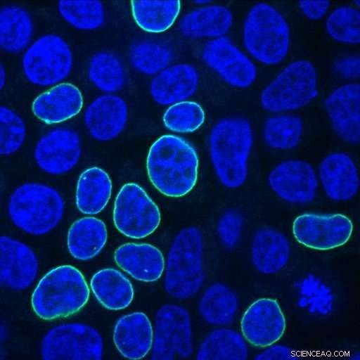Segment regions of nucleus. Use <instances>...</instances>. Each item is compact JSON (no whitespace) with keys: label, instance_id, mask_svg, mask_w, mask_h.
Instances as JSON below:
<instances>
[{"label":"nucleus","instance_id":"obj_1","mask_svg":"<svg viewBox=\"0 0 360 360\" xmlns=\"http://www.w3.org/2000/svg\"><path fill=\"white\" fill-rule=\"evenodd\" d=\"M199 158L196 150L180 136L165 134L150 147L146 158L148 176L162 195L181 198L195 187Z\"/></svg>","mask_w":360,"mask_h":360},{"label":"nucleus","instance_id":"obj_2","mask_svg":"<svg viewBox=\"0 0 360 360\" xmlns=\"http://www.w3.org/2000/svg\"><path fill=\"white\" fill-rule=\"evenodd\" d=\"M253 141L252 127L246 118L225 117L212 127L208 141L210 158L224 186L233 189L245 182Z\"/></svg>","mask_w":360,"mask_h":360},{"label":"nucleus","instance_id":"obj_3","mask_svg":"<svg viewBox=\"0 0 360 360\" xmlns=\"http://www.w3.org/2000/svg\"><path fill=\"white\" fill-rule=\"evenodd\" d=\"M242 39L245 51L256 61L276 65L288 55L290 27L284 15L274 6L259 2L248 11L243 22Z\"/></svg>","mask_w":360,"mask_h":360},{"label":"nucleus","instance_id":"obj_4","mask_svg":"<svg viewBox=\"0 0 360 360\" xmlns=\"http://www.w3.org/2000/svg\"><path fill=\"white\" fill-rule=\"evenodd\" d=\"M89 298V285L82 272L71 265H62L41 278L33 291L31 303L38 317L51 321L76 314Z\"/></svg>","mask_w":360,"mask_h":360},{"label":"nucleus","instance_id":"obj_5","mask_svg":"<svg viewBox=\"0 0 360 360\" xmlns=\"http://www.w3.org/2000/svg\"><path fill=\"white\" fill-rule=\"evenodd\" d=\"M65 203L62 195L51 186L39 183H25L11 195L8 213L11 221L20 230L41 236L55 229L63 219Z\"/></svg>","mask_w":360,"mask_h":360},{"label":"nucleus","instance_id":"obj_6","mask_svg":"<svg viewBox=\"0 0 360 360\" xmlns=\"http://www.w3.org/2000/svg\"><path fill=\"white\" fill-rule=\"evenodd\" d=\"M203 241L194 226L181 230L174 237L165 264V288L172 297L185 300L195 295L203 280Z\"/></svg>","mask_w":360,"mask_h":360},{"label":"nucleus","instance_id":"obj_7","mask_svg":"<svg viewBox=\"0 0 360 360\" xmlns=\"http://www.w3.org/2000/svg\"><path fill=\"white\" fill-rule=\"evenodd\" d=\"M319 95V79L314 64L305 59L285 65L262 90L261 106L269 112L287 113L303 108Z\"/></svg>","mask_w":360,"mask_h":360},{"label":"nucleus","instance_id":"obj_8","mask_svg":"<svg viewBox=\"0 0 360 360\" xmlns=\"http://www.w3.org/2000/svg\"><path fill=\"white\" fill-rule=\"evenodd\" d=\"M72 67L71 48L55 34L38 37L26 49L22 58V70L27 80L42 87L62 83Z\"/></svg>","mask_w":360,"mask_h":360},{"label":"nucleus","instance_id":"obj_9","mask_svg":"<svg viewBox=\"0 0 360 360\" xmlns=\"http://www.w3.org/2000/svg\"><path fill=\"white\" fill-rule=\"evenodd\" d=\"M112 217L117 230L133 239L150 236L161 221L158 205L136 183L122 186L115 200Z\"/></svg>","mask_w":360,"mask_h":360},{"label":"nucleus","instance_id":"obj_10","mask_svg":"<svg viewBox=\"0 0 360 360\" xmlns=\"http://www.w3.org/2000/svg\"><path fill=\"white\" fill-rule=\"evenodd\" d=\"M41 354L45 360H99L103 354V341L99 332L88 324L62 323L44 336Z\"/></svg>","mask_w":360,"mask_h":360},{"label":"nucleus","instance_id":"obj_11","mask_svg":"<svg viewBox=\"0 0 360 360\" xmlns=\"http://www.w3.org/2000/svg\"><path fill=\"white\" fill-rule=\"evenodd\" d=\"M151 359L172 360L189 357L193 351L191 317L184 307L165 304L156 313Z\"/></svg>","mask_w":360,"mask_h":360},{"label":"nucleus","instance_id":"obj_12","mask_svg":"<svg viewBox=\"0 0 360 360\" xmlns=\"http://www.w3.org/2000/svg\"><path fill=\"white\" fill-rule=\"evenodd\" d=\"M353 229L350 218L341 213H302L295 218L292 226L294 238L300 244L316 250L344 245L349 240Z\"/></svg>","mask_w":360,"mask_h":360},{"label":"nucleus","instance_id":"obj_13","mask_svg":"<svg viewBox=\"0 0 360 360\" xmlns=\"http://www.w3.org/2000/svg\"><path fill=\"white\" fill-rule=\"evenodd\" d=\"M201 56L206 65L232 87L247 89L257 79V69L252 58L226 36L208 40Z\"/></svg>","mask_w":360,"mask_h":360},{"label":"nucleus","instance_id":"obj_14","mask_svg":"<svg viewBox=\"0 0 360 360\" xmlns=\"http://www.w3.org/2000/svg\"><path fill=\"white\" fill-rule=\"evenodd\" d=\"M267 181L279 198L292 204L311 202L319 188L317 173L313 166L298 159L279 162L269 172Z\"/></svg>","mask_w":360,"mask_h":360},{"label":"nucleus","instance_id":"obj_15","mask_svg":"<svg viewBox=\"0 0 360 360\" xmlns=\"http://www.w3.org/2000/svg\"><path fill=\"white\" fill-rule=\"evenodd\" d=\"M286 329V319L279 302L271 297L254 301L245 311L240 330L245 341L265 348L281 339Z\"/></svg>","mask_w":360,"mask_h":360},{"label":"nucleus","instance_id":"obj_16","mask_svg":"<svg viewBox=\"0 0 360 360\" xmlns=\"http://www.w3.org/2000/svg\"><path fill=\"white\" fill-rule=\"evenodd\" d=\"M81 154L80 138L75 130L68 127H57L46 133L37 141L34 151L37 166L51 175L72 170Z\"/></svg>","mask_w":360,"mask_h":360},{"label":"nucleus","instance_id":"obj_17","mask_svg":"<svg viewBox=\"0 0 360 360\" xmlns=\"http://www.w3.org/2000/svg\"><path fill=\"white\" fill-rule=\"evenodd\" d=\"M323 106L335 134L345 142L360 141V85L348 82L333 89Z\"/></svg>","mask_w":360,"mask_h":360},{"label":"nucleus","instance_id":"obj_18","mask_svg":"<svg viewBox=\"0 0 360 360\" xmlns=\"http://www.w3.org/2000/svg\"><path fill=\"white\" fill-rule=\"evenodd\" d=\"M0 255L1 283L15 290L30 287L39 271L35 252L24 243L3 236L0 238Z\"/></svg>","mask_w":360,"mask_h":360},{"label":"nucleus","instance_id":"obj_19","mask_svg":"<svg viewBox=\"0 0 360 360\" xmlns=\"http://www.w3.org/2000/svg\"><path fill=\"white\" fill-rule=\"evenodd\" d=\"M126 101L116 94H105L96 97L84 112L86 127L95 140L110 141L124 130L128 121Z\"/></svg>","mask_w":360,"mask_h":360},{"label":"nucleus","instance_id":"obj_20","mask_svg":"<svg viewBox=\"0 0 360 360\" xmlns=\"http://www.w3.org/2000/svg\"><path fill=\"white\" fill-rule=\"evenodd\" d=\"M317 176L325 194L333 201H348L358 192L356 165L344 152H335L324 157L319 164Z\"/></svg>","mask_w":360,"mask_h":360},{"label":"nucleus","instance_id":"obj_21","mask_svg":"<svg viewBox=\"0 0 360 360\" xmlns=\"http://www.w3.org/2000/svg\"><path fill=\"white\" fill-rule=\"evenodd\" d=\"M200 83L198 70L191 64H171L151 79L149 92L160 105H171L187 101L197 91Z\"/></svg>","mask_w":360,"mask_h":360},{"label":"nucleus","instance_id":"obj_22","mask_svg":"<svg viewBox=\"0 0 360 360\" xmlns=\"http://www.w3.org/2000/svg\"><path fill=\"white\" fill-rule=\"evenodd\" d=\"M83 103L82 94L77 86L62 82L38 95L32 102V110L42 122L54 124L78 115Z\"/></svg>","mask_w":360,"mask_h":360},{"label":"nucleus","instance_id":"obj_23","mask_svg":"<svg viewBox=\"0 0 360 360\" xmlns=\"http://www.w3.org/2000/svg\"><path fill=\"white\" fill-rule=\"evenodd\" d=\"M117 266L134 279L146 283L158 280L165 268L162 252L148 243H127L114 252Z\"/></svg>","mask_w":360,"mask_h":360},{"label":"nucleus","instance_id":"obj_24","mask_svg":"<svg viewBox=\"0 0 360 360\" xmlns=\"http://www.w3.org/2000/svg\"><path fill=\"white\" fill-rule=\"evenodd\" d=\"M233 23V15L229 8L212 3L185 14L179 22V29L186 38L211 40L225 37Z\"/></svg>","mask_w":360,"mask_h":360},{"label":"nucleus","instance_id":"obj_25","mask_svg":"<svg viewBox=\"0 0 360 360\" xmlns=\"http://www.w3.org/2000/svg\"><path fill=\"white\" fill-rule=\"evenodd\" d=\"M153 329L146 314L140 311L120 318L114 327L113 342L120 354L129 359L145 357L153 346Z\"/></svg>","mask_w":360,"mask_h":360},{"label":"nucleus","instance_id":"obj_26","mask_svg":"<svg viewBox=\"0 0 360 360\" xmlns=\"http://www.w3.org/2000/svg\"><path fill=\"white\" fill-rule=\"evenodd\" d=\"M290 244L285 236L272 228H261L255 233L250 245L252 265L259 273L271 275L281 271L290 257Z\"/></svg>","mask_w":360,"mask_h":360},{"label":"nucleus","instance_id":"obj_27","mask_svg":"<svg viewBox=\"0 0 360 360\" xmlns=\"http://www.w3.org/2000/svg\"><path fill=\"white\" fill-rule=\"evenodd\" d=\"M107 240L105 223L94 217H84L70 226L67 236L68 250L75 259L87 261L101 252Z\"/></svg>","mask_w":360,"mask_h":360},{"label":"nucleus","instance_id":"obj_28","mask_svg":"<svg viewBox=\"0 0 360 360\" xmlns=\"http://www.w3.org/2000/svg\"><path fill=\"white\" fill-rule=\"evenodd\" d=\"M112 184L102 168L91 167L83 171L77 181L75 200L78 210L87 215L97 214L111 197Z\"/></svg>","mask_w":360,"mask_h":360},{"label":"nucleus","instance_id":"obj_29","mask_svg":"<svg viewBox=\"0 0 360 360\" xmlns=\"http://www.w3.org/2000/svg\"><path fill=\"white\" fill-rule=\"evenodd\" d=\"M90 285L96 300L109 310L124 309L134 299V291L131 281L115 269L98 271L92 276Z\"/></svg>","mask_w":360,"mask_h":360},{"label":"nucleus","instance_id":"obj_30","mask_svg":"<svg viewBox=\"0 0 360 360\" xmlns=\"http://www.w3.org/2000/svg\"><path fill=\"white\" fill-rule=\"evenodd\" d=\"M33 21L29 12L15 5L0 11V46L10 53L21 52L29 45L33 34Z\"/></svg>","mask_w":360,"mask_h":360},{"label":"nucleus","instance_id":"obj_31","mask_svg":"<svg viewBox=\"0 0 360 360\" xmlns=\"http://www.w3.org/2000/svg\"><path fill=\"white\" fill-rule=\"evenodd\" d=\"M179 1H131L136 24L148 33H162L175 22L181 11Z\"/></svg>","mask_w":360,"mask_h":360},{"label":"nucleus","instance_id":"obj_32","mask_svg":"<svg viewBox=\"0 0 360 360\" xmlns=\"http://www.w3.org/2000/svg\"><path fill=\"white\" fill-rule=\"evenodd\" d=\"M238 298L236 294L223 283L210 285L201 296L198 310L203 320L213 326L231 323L237 313Z\"/></svg>","mask_w":360,"mask_h":360},{"label":"nucleus","instance_id":"obj_33","mask_svg":"<svg viewBox=\"0 0 360 360\" xmlns=\"http://www.w3.org/2000/svg\"><path fill=\"white\" fill-rule=\"evenodd\" d=\"M248 356L245 340L238 332L221 328L211 331L201 342L196 359L199 360H245Z\"/></svg>","mask_w":360,"mask_h":360},{"label":"nucleus","instance_id":"obj_34","mask_svg":"<svg viewBox=\"0 0 360 360\" xmlns=\"http://www.w3.org/2000/svg\"><path fill=\"white\" fill-rule=\"evenodd\" d=\"M302 118L290 113H277L264 122L262 136L268 147L276 150H289L296 148L303 134Z\"/></svg>","mask_w":360,"mask_h":360},{"label":"nucleus","instance_id":"obj_35","mask_svg":"<svg viewBox=\"0 0 360 360\" xmlns=\"http://www.w3.org/2000/svg\"><path fill=\"white\" fill-rule=\"evenodd\" d=\"M87 75L97 89L108 94L120 91L125 84V71L121 60L108 51L98 52L91 57Z\"/></svg>","mask_w":360,"mask_h":360},{"label":"nucleus","instance_id":"obj_36","mask_svg":"<svg viewBox=\"0 0 360 360\" xmlns=\"http://www.w3.org/2000/svg\"><path fill=\"white\" fill-rule=\"evenodd\" d=\"M297 304L300 309L317 316H326L335 307V296L331 288L314 274L302 277L295 286Z\"/></svg>","mask_w":360,"mask_h":360},{"label":"nucleus","instance_id":"obj_37","mask_svg":"<svg viewBox=\"0 0 360 360\" xmlns=\"http://www.w3.org/2000/svg\"><path fill=\"white\" fill-rule=\"evenodd\" d=\"M129 61L139 72L155 76L171 65L174 53L169 46L155 41H141L129 51Z\"/></svg>","mask_w":360,"mask_h":360},{"label":"nucleus","instance_id":"obj_38","mask_svg":"<svg viewBox=\"0 0 360 360\" xmlns=\"http://www.w3.org/2000/svg\"><path fill=\"white\" fill-rule=\"evenodd\" d=\"M58 11L67 23L79 30H97L105 19V8L100 1H60Z\"/></svg>","mask_w":360,"mask_h":360},{"label":"nucleus","instance_id":"obj_39","mask_svg":"<svg viewBox=\"0 0 360 360\" xmlns=\"http://www.w3.org/2000/svg\"><path fill=\"white\" fill-rule=\"evenodd\" d=\"M325 28L334 41L347 45L360 41V12L354 6L344 5L328 13Z\"/></svg>","mask_w":360,"mask_h":360},{"label":"nucleus","instance_id":"obj_40","mask_svg":"<svg viewBox=\"0 0 360 360\" xmlns=\"http://www.w3.org/2000/svg\"><path fill=\"white\" fill-rule=\"evenodd\" d=\"M205 120V113L202 106L191 101L169 105L162 116L165 127L179 134L191 133L198 130Z\"/></svg>","mask_w":360,"mask_h":360},{"label":"nucleus","instance_id":"obj_41","mask_svg":"<svg viewBox=\"0 0 360 360\" xmlns=\"http://www.w3.org/2000/svg\"><path fill=\"white\" fill-rule=\"evenodd\" d=\"M26 137L22 117L7 106L0 108V154L8 156L17 152Z\"/></svg>","mask_w":360,"mask_h":360},{"label":"nucleus","instance_id":"obj_42","mask_svg":"<svg viewBox=\"0 0 360 360\" xmlns=\"http://www.w3.org/2000/svg\"><path fill=\"white\" fill-rule=\"evenodd\" d=\"M243 227V218L238 212H225L218 220L217 225V232L224 246L229 249L236 247L240 239Z\"/></svg>","mask_w":360,"mask_h":360},{"label":"nucleus","instance_id":"obj_43","mask_svg":"<svg viewBox=\"0 0 360 360\" xmlns=\"http://www.w3.org/2000/svg\"><path fill=\"white\" fill-rule=\"evenodd\" d=\"M333 69L340 77L354 82L360 76V58L358 55H351L338 59Z\"/></svg>","mask_w":360,"mask_h":360},{"label":"nucleus","instance_id":"obj_44","mask_svg":"<svg viewBox=\"0 0 360 360\" xmlns=\"http://www.w3.org/2000/svg\"><path fill=\"white\" fill-rule=\"evenodd\" d=\"M297 6L305 18L319 20L328 15L330 3L328 1H300Z\"/></svg>","mask_w":360,"mask_h":360},{"label":"nucleus","instance_id":"obj_45","mask_svg":"<svg viewBox=\"0 0 360 360\" xmlns=\"http://www.w3.org/2000/svg\"><path fill=\"white\" fill-rule=\"evenodd\" d=\"M298 358L292 348L284 345L274 343L257 354V360H291Z\"/></svg>","mask_w":360,"mask_h":360},{"label":"nucleus","instance_id":"obj_46","mask_svg":"<svg viewBox=\"0 0 360 360\" xmlns=\"http://www.w3.org/2000/svg\"><path fill=\"white\" fill-rule=\"evenodd\" d=\"M6 71L4 66V65L1 63L0 65V89H3L4 86L6 85Z\"/></svg>","mask_w":360,"mask_h":360},{"label":"nucleus","instance_id":"obj_47","mask_svg":"<svg viewBox=\"0 0 360 360\" xmlns=\"http://www.w3.org/2000/svg\"><path fill=\"white\" fill-rule=\"evenodd\" d=\"M212 3V1H204V0L195 1H194V4L195 5H197V6H198V7L207 6V5L210 4Z\"/></svg>","mask_w":360,"mask_h":360}]
</instances>
